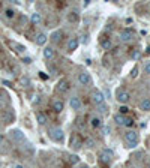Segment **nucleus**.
I'll list each match as a JSON object with an SVG mask.
<instances>
[{
    "label": "nucleus",
    "instance_id": "dca6fc26",
    "mask_svg": "<svg viewBox=\"0 0 150 168\" xmlns=\"http://www.w3.org/2000/svg\"><path fill=\"white\" fill-rule=\"evenodd\" d=\"M30 21H32V24H33V26H38V24L42 21V15H41L39 12H35V14H32Z\"/></svg>",
    "mask_w": 150,
    "mask_h": 168
},
{
    "label": "nucleus",
    "instance_id": "a19ab883",
    "mask_svg": "<svg viewBox=\"0 0 150 168\" xmlns=\"http://www.w3.org/2000/svg\"><path fill=\"white\" fill-rule=\"evenodd\" d=\"M129 168H135V167H129Z\"/></svg>",
    "mask_w": 150,
    "mask_h": 168
},
{
    "label": "nucleus",
    "instance_id": "39448f33",
    "mask_svg": "<svg viewBox=\"0 0 150 168\" xmlns=\"http://www.w3.org/2000/svg\"><path fill=\"white\" fill-rule=\"evenodd\" d=\"M119 38H120L122 42H129V41H132V38H134V32H132L131 29H123V30L119 33Z\"/></svg>",
    "mask_w": 150,
    "mask_h": 168
},
{
    "label": "nucleus",
    "instance_id": "473e14b6",
    "mask_svg": "<svg viewBox=\"0 0 150 168\" xmlns=\"http://www.w3.org/2000/svg\"><path fill=\"white\" fill-rule=\"evenodd\" d=\"M99 111H101V113H107V108L104 107V104H102V105H99Z\"/></svg>",
    "mask_w": 150,
    "mask_h": 168
},
{
    "label": "nucleus",
    "instance_id": "ddd939ff",
    "mask_svg": "<svg viewBox=\"0 0 150 168\" xmlns=\"http://www.w3.org/2000/svg\"><path fill=\"white\" fill-rule=\"evenodd\" d=\"M36 122H38V125H41V126H44V125H47V122H48V117L42 113V111H39V113H36Z\"/></svg>",
    "mask_w": 150,
    "mask_h": 168
},
{
    "label": "nucleus",
    "instance_id": "b1692460",
    "mask_svg": "<svg viewBox=\"0 0 150 168\" xmlns=\"http://www.w3.org/2000/svg\"><path fill=\"white\" fill-rule=\"evenodd\" d=\"M83 144L84 146H87V147H93V146H96V143H95V140L93 138H84V141H83Z\"/></svg>",
    "mask_w": 150,
    "mask_h": 168
},
{
    "label": "nucleus",
    "instance_id": "9d476101",
    "mask_svg": "<svg viewBox=\"0 0 150 168\" xmlns=\"http://www.w3.org/2000/svg\"><path fill=\"white\" fill-rule=\"evenodd\" d=\"M47 41H48V36H47L45 33H38L36 38H35V42H36V45H39V47H44V45L47 44Z\"/></svg>",
    "mask_w": 150,
    "mask_h": 168
},
{
    "label": "nucleus",
    "instance_id": "f704fd0d",
    "mask_svg": "<svg viewBox=\"0 0 150 168\" xmlns=\"http://www.w3.org/2000/svg\"><path fill=\"white\" fill-rule=\"evenodd\" d=\"M110 131H111L110 126H105V128H104V134H110Z\"/></svg>",
    "mask_w": 150,
    "mask_h": 168
},
{
    "label": "nucleus",
    "instance_id": "aec40b11",
    "mask_svg": "<svg viewBox=\"0 0 150 168\" xmlns=\"http://www.w3.org/2000/svg\"><path fill=\"white\" fill-rule=\"evenodd\" d=\"M90 123H92V126H93L95 129H99V128L102 126V120H101L99 117H92Z\"/></svg>",
    "mask_w": 150,
    "mask_h": 168
},
{
    "label": "nucleus",
    "instance_id": "7c9ffc66",
    "mask_svg": "<svg viewBox=\"0 0 150 168\" xmlns=\"http://www.w3.org/2000/svg\"><path fill=\"white\" fill-rule=\"evenodd\" d=\"M131 75H132V77H137V75H138V68H137V66L131 71Z\"/></svg>",
    "mask_w": 150,
    "mask_h": 168
},
{
    "label": "nucleus",
    "instance_id": "5701e85b",
    "mask_svg": "<svg viewBox=\"0 0 150 168\" xmlns=\"http://www.w3.org/2000/svg\"><path fill=\"white\" fill-rule=\"evenodd\" d=\"M5 17H6L8 20H12V18L15 17V11H14V9H11V8H8V9L5 11Z\"/></svg>",
    "mask_w": 150,
    "mask_h": 168
},
{
    "label": "nucleus",
    "instance_id": "423d86ee",
    "mask_svg": "<svg viewBox=\"0 0 150 168\" xmlns=\"http://www.w3.org/2000/svg\"><path fill=\"white\" fill-rule=\"evenodd\" d=\"M129 99H131V93H129V92H126V90H119V92H117V101H119L122 105L128 104Z\"/></svg>",
    "mask_w": 150,
    "mask_h": 168
},
{
    "label": "nucleus",
    "instance_id": "6e6552de",
    "mask_svg": "<svg viewBox=\"0 0 150 168\" xmlns=\"http://www.w3.org/2000/svg\"><path fill=\"white\" fill-rule=\"evenodd\" d=\"M69 146H71V149H74V150H78L81 146H83V140L78 137V135H71V141H69Z\"/></svg>",
    "mask_w": 150,
    "mask_h": 168
},
{
    "label": "nucleus",
    "instance_id": "79ce46f5",
    "mask_svg": "<svg viewBox=\"0 0 150 168\" xmlns=\"http://www.w3.org/2000/svg\"><path fill=\"white\" fill-rule=\"evenodd\" d=\"M149 168H150V164H149Z\"/></svg>",
    "mask_w": 150,
    "mask_h": 168
},
{
    "label": "nucleus",
    "instance_id": "7ed1b4c3",
    "mask_svg": "<svg viewBox=\"0 0 150 168\" xmlns=\"http://www.w3.org/2000/svg\"><path fill=\"white\" fill-rule=\"evenodd\" d=\"M104 101H105V96H104V93L101 92V90H93V93H92V102L95 104V105H102L104 104Z\"/></svg>",
    "mask_w": 150,
    "mask_h": 168
},
{
    "label": "nucleus",
    "instance_id": "e433bc0d",
    "mask_svg": "<svg viewBox=\"0 0 150 168\" xmlns=\"http://www.w3.org/2000/svg\"><path fill=\"white\" fill-rule=\"evenodd\" d=\"M78 168H90V167H89V165H86V164H81Z\"/></svg>",
    "mask_w": 150,
    "mask_h": 168
},
{
    "label": "nucleus",
    "instance_id": "1a4fd4ad",
    "mask_svg": "<svg viewBox=\"0 0 150 168\" xmlns=\"http://www.w3.org/2000/svg\"><path fill=\"white\" fill-rule=\"evenodd\" d=\"M81 107H83L81 99H80L78 96H72V98H71V108L75 110V111H78V110H81Z\"/></svg>",
    "mask_w": 150,
    "mask_h": 168
},
{
    "label": "nucleus",
    "instance_id": "0eeeda50",
    "mask_svg": "<svg viewBox=\"0 0 150 168\" xmlns=\"http://www.w3.org/2000/svg\"><path fill=\"white\" fill-rule=\"evenodd\" d=\"M9 137H11V140L15 141V143H21V141H24V134H23L20 129H14V131H11V132H9Z\"/></svg>",
    "mask_w": 150,
    "mask_h": 168
},
{
    "label": "nucleus",
    "instance_id": "4c0bfd02",
    "mask_svg": "<svg viewBox=\"0 0 150 168\" xmlns=\"http://www.w3.org/2000/svg\"><path fill=\"white\" fill-rule=\"evenodd\" d=\"M39 74H41V78H42V80H45V78H47V75H45L44 72H39Z\"/></svg>",
    "mask_w": 150,
    "mask_h": 168
},
{
    "label": "nucleus",
    "instance_id": "c756f323",
    "mask_svg": "<svg viewBox=\"0 0 150 168\" xmlns=\"http://www.w3.org/2000/svg\"><path fill=\"white\" fill-rule=\"evenodd\" d=\"M132 125H134V120H132V119H128V117H126V122H125V126L131 128Z\"/></svg>",
    "mask_w": 150,
    "mask_h": 168
},
{
    "label": "nucleus",
    "instance_id": "58836bf2",
    "mask_svg": "<svg viewBox=\"0 0 150 168\" xmlns=\"http://www.w3.org/2000/svg\"><path fill=\"white\" fill-rule=\"evenodd\" d=\"M15 168H23V165H15Z\"/></svg>",
    "mask_w": 150,
    "mask_h": 168
},
{
    "label": "nucleus",
    "instance_id": "9b49d317",
    "mask_svg": "<svg viewBox=\"0 0 150 168\" xmlns=\"http://www.w3.org/2000/svg\"><path fill=\"white\" fill-rule=\"evenodd\" d=\"M44 57L50 62V60H54L56 59V51H54V48H51V47H47L45 50H44Z\"/></svg>",
    "mask_w": 150,
    "mask_h": 168
},
{
    "label": "nucleus",
    "instance_id": "f03ea898",
    "mask_svg": "<svg viewBox=\"0 0 150 168\" xmlns=\"http://www.w3.org/2000/svg\"><path fill=\"white\" fill-rule=\"evenodd\" d=\"M48 134H50V137L54 140V141H57V143H62L63 141V131L60 129V128H50L48 129Z\"/></svg>",
    "mask_w": 150,
    "mask_h": 168
},
{
    "label": "nucleus",
    "instance_id": "72a5a7b5",
    "mask_svg": "<svg viewBox=\"0 0 150 168\" xmlns=\"http://www.w3.org/2000/svg\"><path fill=\"white\" fill-rule=\"evenodd\" d=\"M23 62H24V63H27V65H29V63H32V59H30V57H26V59H24V60H23Z\"/></svg>",
    "mask_w": 150,
    "mask_h": 168
},
{
    "label": "nucleus",
    "instance_id": "c9c22d12",
    "mask_svg": "<svg viewBox=\"0 0 150 168\" xmlns=\"http://www.w3.org/2000/svg\"><path fill=\"white\" fill-rule=\"evenodd\" d=\"M39 102H41V98H39V96H36V99L33 101V104H39Z\"/></svg>",
    "mask_w": 150,
    "mask_h": 168
},
{
    "label": "nucleus",
    "instance_id": "412c9836",
    "mask_svg": "<svg viewBox=\"0 0 150 168\" xmlns=\"http://www.w3.org/2000/svg\"><path fill=\"white\" fill-rule=\"evenodd\" d=\"M62 36H63V33H62L60 30H57V32H54V33L51 35V41L57 44L59 41H62Z\"/></svg>",
    "mask_w": 150,
    "mask_h": 168
},
{
    "label": "nucleus",
    "instance_id": "2eb2a0df",
    "mask_svg": "<svg viewBox=\"0 0 150 168\" xmlns=\"http://www.w3.org/2000/svg\"><path fill=\"white\" fill-rule=\"evenodd\" d=\"M111 158H113V152H111V150H104L102 155H101V161H102L104 164H108V162L111 161Z\"/></svg>",
    "mask_w": 150,
    "mask_h": 168
},
{
    "label": "nucleus",
    "instance_id": "a211bd4d",
    "mask_svg": "<svg viewBox=\"0 0 150 168\" xmlns=\"http://www.w3.org/2000/svg\"><path fill=\"white\" fill-rule=\"evenodd\" d=\"M140 108L143 111H150V98H144L143 102L140 104Z\"/></svg>",
    "mask_w": 150,
    "mask_h": 168
},
{
    "label": "nucleus",
    "instance_id": "a878e982",
    "mask_svg": "<svg viewBox=\"0 0 150 168\" xmlns=\"http://www.w3.org/2000/svg\"><path fill=\"white\" fill-rule=\"evenodd\" d=\"M69 161H71V164H72V165H75V164H78V162H80V158H78L77 155H72V156L69 158Z\"/></svg>",
    "mask_w": 150,
    "mask_h": 168
},
{
    "label": "nucleus",
    "instance_id": "20e7f679",
    "mask_svg": "<svg viewBox=\"0 0 150 168\" xmlns=\"http://www.w3.org/2000/svg\"><path fill=\"white\" fill-rule=\"evenodd\" d=\"M78 83H80L81 86H90V84H92V77H90V74L86 72V71L80 72V74H78Z\"/></svg>",
    "mask_w": 150,
    "mask_h": 168
},
{
    "label": "nucleus",
    "instance_id": "cd10ccee",
    "mask_svg": "<svg viewBox=\"0 0 150 168\" xmlns=\"http://www.w3.org/2000/svg\"><path fill=\"white\" fill-rule=\"evenodd\" d=\"M128 111H129V108H128L126 105H122V107H120V110H119V114H122V116H125V114H126Z\"/></svg>",
    "mask_w": 150,
    "mask_h": 168
},
{
    "label": "nucleus",
    "instance_id": "f8f14e48",
    "mask_svg": "<svg viewBox=\"0 0 150 168\" xmlns=\"http://www.w3.org/2000/svg\"><path fill=\"white\" fill-rule=\"evenodd\" d=\"M69 87H71V84H69V81H68L66 78L60 80L59 84H57V90H59V92H68Z\"/></svg>",
    "mask_w": 150,
    "mask_h": 168
},
{
    "label": "nucleus",
    "instance_id": "c85d7f7f",
    "mask_svg": "<svg viewBox=\"0 0 150 168\" xmlns=\"http://www.w3.org/2000/svg\"><path fill=\"white\" fill-rule=\"evenodd\" d=\"M144 74H147V75H150V62L144 65Z\"/></svg>",
    "mask_w": 150,
    "mask_h": 168
},
{
    "label": "nucleus",
    "instance_id": "ea45409f",
    "mask_svg": "<svg viewBox=\"0 0 150 168\" xmlns=\"http://www.w3.org/2000/svg\"><path fill=\"white\" fill-rule=\"evenodd\" d=\"M147 54H150V47H149V48H147Z\"/></svg>",
    "mask_w": 150,
    "mask_h": 168
},
{
    "label": "nucleus",
    "instance_id": "393cba45",
    "mask_svg": "<svg viewBox=\"0 0 150 168\" xmlns=\"http://www.w3.org/2000/svg\"><path fill=\"white\" fill-rule=\"evenodd\" d=\"M11 45H12V47H15L18 53H23V51L26 50V47H24V45H20V44H17V42H11Z\"/></svg>",
    "mask_w": 150,
    "mask_h": 168
},
{
    "label": "nucleus",
    "instance_id": "4468645a",
    "mask_svg": "<svg viewBox=\"0 0 150 168\" xmlns=\"http://www.w3.org/2000/svg\"><path fill=\"white\" fill-rule=\"evenodd\" d=\"M78 45H80L78 39H77V38H72V39H71V41L68 42V51H69V53L75 51V50L78 48Z\"/></svg>",
    "mask_w": 150,
    "mask_h": 168
},
{
    "label": "nucleus",
    "instance_id": "bb28decb",
    "mask_svg": "<svg viewBox=\"0 0 150 168\" xmlns=\"http://www.w3.org/2000/svg\"><path fill=\"white\" fill-rule=\"evenodd\" d=\"M102 48H104V50H110V48H111V41H110V39H108V41H104V42H102Z\"/></svg>",
    "mask_w": 150,
    "mask_h": 168
},
{
    "label": "nucleus",
    "instance_id": "f257e3e1",
    "mask_svg": "<svg viewBox=\"0 0 150 168\" xmlns=\"http://www.w3.org/2000/svg\"><path fill=\"white\" fill-rule=\"evenodd\" d=\"M125 141H126V144L129 147H137L138 143H140V137H138V134L135 131H128L125 134Z\"/></svg>",
    "mask_w": 150,
    "mask_h": 168
},
{
    "label": "nucleus",
    "instance_id": "f3484780",
    "mask_svg": "<svg viewBox=\"0 0 150 168\" xmlns=\"http://www.w3.org/2000/svg\"><path fill=\"white\" fill-rule=\"evenodd\" d=\"M63 108H65V104H63L62 101H54V102H53V110H54L56 113H62Z\"/></svg>",
    "mask_w": 150,
    "mask_h": 168
},
{
    "label": "nucleus",
    "instance_id": "4be33fe9",
    "mask_svg": "<svg viewBox=\"0 0 150 168\" xmlns=\"http://www.w3.org/2000/svg\"><path fill=\"white\" fill-rule=\"evenodd\" d=\"M68 20H69V23H78V14L74 11V12H71L69 15H68Z\"/></svg>",
    "mask_w": 150,
    "mask_h": 168
},
{
    "label": "nucleus",
    "instance_id": "2f4dec72",
    "mask_svg": "<svg viewBox=\"0 0 150 168\" xmlns=\"http://www.w3.org/2000/svg\"><path fill=\"white\" fill-rule=\"evenodd\" d=\"M138 57H140V51H134V54H132V59H135V60H137Z\"/></svg>",
    "mask_w": 150,
    "mask_h": 168
},
{
    "label": "nucleus",
    "instance_id": "6ab92c4d",
    "mask_svg": "<svg viewBox=\"0 0 150 168\" xmlns=\"http://www.w3.org/2000/svg\"><path fill=\"white\" fill-rule=\"evenodd\" d=\"M114 122H116L117 125H120V126H125V122H126V117L117 113V114L114 116Z\"/></svg>",
    "mask_w": 150,
    "mask_h": 168
}]
</instances>
